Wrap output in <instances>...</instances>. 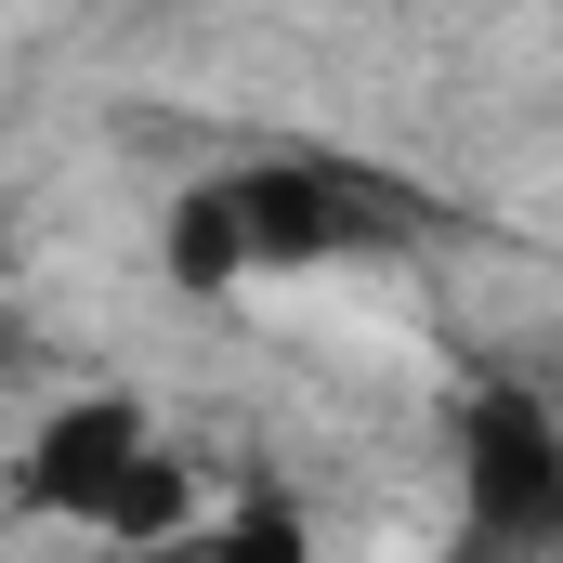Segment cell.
<instances>
[{
  "label": "cell",
  "instance_id": "cell-1",
  "mask_svg": "<svg viewBox=\"0 0 563 563\" xmlns=\"http://www.w3.org/2000/svg\"><path fill=\"white\" fill-rule=\"evenodd\" d=\"M367 236H380V184H354L328 157H223V170H197L170 197L157 263H170V288H197V301H250V288L328 276Z\"/></svg>",
  "mask_w": 563,
  "mask_h": 563
},
{
  "label": "cell",
  "instance_id": "cell-2",
  "mask_svg": "<svg viewBox=\"0 0 563 563\" xmlns=\"http://www.w3.org/2000/svg\"><path fill=\"white\" fill-rule=\"evenodd\" d=\"M13 511H40V525H92L119 563L170 551L184 525H197V472L157 445L132 394H66L53 420L13 445Z\"/></svg>",
  "mask_w": 563,
  "mask_h": 563
},
{
  "label": "cell",
  "instance_id": "cell-3",
  "mask_svg": "<svg viewBox=\"0 0 563 563\" xmlns=\"http://www.w3.org/2000/svg\"><path fill=\"white\" fill-rule=\"evenodd\" d=\"M459 525H472L485 563L551 551V525H563V420L525 380H472L459 394Z\"/></svg>",
  "mask_w": 563,
  "mask_h": 563
},
{
  "label": "cell",
  "instance_id": "cell-4",
  "mask_svg": "<svg viewBox=\"0 0 563 563\" xmlns=\"http://www.w3.org/2000/svg\"><path fill=\"white\" fill-rule=\"evenodd\" d=\"M144 563H314V538H301L288 498H250V511H223V525H184L170 551H144Z\"/></svg>",
  "mask_w": 563,
  "mask_h": 563
}]
</instances>
